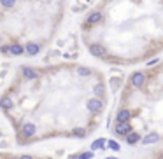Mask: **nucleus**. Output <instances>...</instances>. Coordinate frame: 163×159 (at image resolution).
Here are the masks:
<instances>
[{
  "instance_id": "nucleus-12",
  "label": "nucleus",
  "mask_w": 163,
  "mask_h": 159,
  "mask_svg": "<svg viewBox=\"0 0 163 159\" xmlns=\"http://www.w3.org/2000/svg\"><path fill=\"white\" fill-rule=\"evenodd\" d=\"M23 51H25V47L19 46V44H14V46H11V47H9V53H11V54H14V56L23 54Z\"/></svg>"
},
{
  "instance_id": "nucleus-10",
  "label": "nucleus",
  "mask_w": 163,
  "mask_h": 159,
  "mask_svg": "<svg viewBox=\"0 0 163 159\" xmlns=\"http://www.w3.org/2000/svg\"><path fill=\"white\" fill-rule=\"evenodd\" d=\"M23 75L27 77V79H37V77H39V72H37V70H34V68L25 67V68H23Z\"/></svg>"
},
{
  "instance_id": "nucleus-8",
  "label": "nucleus",
  "mask_w": 163,
  "mask_h": 159,
  "mask_svg": "<svg viewBox=\"0 0 163 159\" xmlns=\"http://www.w3.org/2000/svg\"><path fill=\"white\" fill-rule=\"evenodd\" d=\"M100 21H102V14H100V12H93V14L88 16L86 23H88V25H97V23H100Z\"/></svg>"
},
{
  "instance_id": "nucleus-14",
  "label": "nucleus",
  "mask_w": 163,
  "mask_h": 159,
  "mask_svg": "<svg viewBox=\"0 0 163 159\" xmlns=\"http://www.w3.org/2000/svg\"><path fill=\"white\" fill-rule=\"evenodd\" d=\"M72 135H74V137H77V138H84V137H86V130H84V128H76V130L72 131Z\"/></svg>"
},
{
  "instance_id": "nucleus-18",
  "label": "nucleus",
  "mask_w": 163,
  "mask_h": 159,
  "mask_svg": "<svg viewBox=\"0 0 163 159\" xmlns=\"http://www.w3.org/2000/svg\"><path fill=\"white\" fill-rule=\"evenodd\" d=\"M107 145L111 147V150H119V143H118V142H114V140H109V142H107Z\"/></svg>"
},
{
  "instance_id": "nucleus-13",
  "label": "nucleus",
  "mask_w": 163,
  "mask_h": 159,
  "mask_svg": "<svg viewBox=\"0 0 163 159\" xmlns=\"http://www.w3.org/2000/svg\"><path fill=\"white\" fill-rule=\"evenodd\" d=\"M0 107H2V109H11V107H12V100H11V98H2V100H0Z\"/></svg>"
},
{
  "instance_id": "nucleus-11",
  "label": "nucleus",
  "mask_w": 163,
  "mask_h": 159,
  "mask_svg": "<svg viewBox=\"0 0 163 159\" xmlns=\"http://www.w3.org/2000/svg\"><path fill=\"white\" fill-rule=\"evenodd\" d=\"M140 135H139V133H130V135H128L126 137V143H130V145H135V143H137V142H140Z\"/></svg>"
},
{
  "instance_id": "nucleus-9",
  "label": "nucleus",
  "mask_w": 163,
  "mask_h": 159,
  "mask_svg": "<svg viewBox=\"0 0 163 159\" xmlns=\"http://www.w3.org/2000/svg\"><path fill=\"white\" fill-rule=\"evenodd\" d=\"M158 140H160V135H158V133H151V135H147V137H144L142 142H144L146 145H149V143H156Z\"/></svg>"
},
{
  "instance_id": "nucleus-1",
  "label": "nucleus",
  "mask_w": 163,
  "mask_h": 159,
  "mask_svg": "<svg viewBox=\"0 0 163 159\" xmlns=\"http://www.w3.org/2000/svg\"><path fill=\"white\" fill-rule=\"evenodd\" d=\"M114 131H116V135H119V137H128L132 133V126H130V123H118Z\"/></svg>"
},
{
  "instance_id": "nucleus-6",
  "label": "nucleus",
  "mask_w": 163,
  "mask_h": 159,
  "mask_svg": "<svg viewBox=\"0 0 163 159\" xmlns=\"http://www.w3.org/2000/svg\"><path fill=\"white\" fill-rule=\"evenodd\" d=\"M90 53L93 56H104L105 54V49L102 47L100 44H93V46H90Z\"/></svg>"
},
{
  "instance_id": "nucleus-20",
  "label": "nucleus",
  "mask_w": 163,
  "mask_h": 159,
  "mask_svg": "<svg viewBox=\"0 0 163 159\" xmlns=\"http://www.w3.org/2000/svg\"><path fill=\"white\" fill-rule=\"evenodd\" d=\"M77 157H79V159H91V157H93V152H84V154H79Z\"/></svg>"
},
{
  "instance_id": "nucleus-3",
  "label": "nucleus",
  "mask_w": 163,
  "mask_h": 159,
  "mask_svg": "<svg viewBox=\"0 0 163 159\" xmlns=\"http://www.w3.org/2000/svg\"><path fill=\"white\" fill-rule=\"evenodd\" d=\"M144 82H146V75L142 72H135L133 75H132V86L133 88H142Z\"/></svg>"
},
{
  "instance_id": "nucleus-21",
  "label": "nucleus",
  "mask_w": 163,
  "mask_h": 159,
  "mask_svg": "<svg viewBox=\"0 0 163 159\" xmlns=\"http://www.w3.org/2000/svg\"><path fill=\"white\" fill-rule=\"evenodd\" d=\"M19 159H34V157H32V156H21Z\"/></svg>"
},
{
  "instance_id": "nucleus-22",
  "label": "nucleus",
  "mask_w": 163,
  "mask_h": 159,
  "mask_svg": "<svg viewBox=\"0 0 163 159\" xmlns=\"http://www.w3.org/2000/svg\"><path fill=\"white\" fill-rule=\"evenodd\" d=\"M105 159H116V157H105Z\"/></svg>"
},
{
  "instance_id": "nucleus-19",
  "label": "nucleus",
  "mask_w": 163,
  "mask_h": 159,
  "mask_svg": "<svg viewBox=\"0 0 163 159\" xmlns=\"http://www.w3.org/2000/svg\"><path fill=\"white\" fill-rule=\"evenodd\" d=\"M93 91H95V95H97V96H102V95H104V86H102V84H97Z\"/></svg>"
},
{
  "instance_id": "nucleus-5",
  "label": "nucleus",
  "mask_w": 163,
  "mask_h": 159,
  "mask_svg": "<svg viewBox=\"0 0 163 159\" xmlns=\"http://www.w3.org/2000/svg\"><path fill=\"white\" fill-rule=\"evenodd\" d=\"M39 44H35V42H30V44H27V46H25V53H27V54L28 56H35L37 53H39Z\"/></svg>"
},
{
  "instance_id": "nucleus-2",
  "label": "nucleus",
  "mask_w": 163,
  "mask_h": 159,
  "mask_svg": "<svg viewBox=\"0 0 163 159\" xmlns=\"http://www.w3.org/2000/svg\"><path fill=\"white\" fill-rule=\"evenodd\" d=\"M21 133H23V137H27V138L35 137V133H37L35 124H32V123H25V124L21 126Z\"/></svg>"
},
{
  "instance_id": "nucleus-17",
  "label": "nucleus",
  "mask_w": 163,
  "mask_h": 159,
  "mask_svg": "<svg viewBox=\"0 0 163 159\" xmlns=\"http://www.w3.org/2000/svg\"><path fill=\"white\" fill-rule=\"evenodd\" d=\"M0 4L5 7V9H11V7L16 4V0H0Z\"/></svg>"
},
{
  "instance_id": "nucleus-7",
  "label": "nucleus",
  "mask_w": 163,
  "mask_h": 159,
  "mask_svg": "<svg viewBox=\"0 0 163 159\" xmlns=\"http://www.w3.org/2000/svg\"><path fill=\"white\" fill-rule=\"evenodd\" d=\"M130 117H132V114H130V110H126V109H123V110L118 112V123H128Z\"/></svg>"
},
{
  "instance_id": "nucleus-23",
  "label": "nucleus",
  "mask_w": 163,
  "mask_h": 159,
  "mask_svg": "<svg viewBox=\"0 0 163 159\" xmlns=\"http://www.w3.org/2000/svg\"><path fill=\"white\" fill-rule=\"evenodd\" d=\"M161 159H163V156H161Z\"/></svg>"
},
{
  "instance_id": "nucleus-4",
  "label": "nucleus",
  "mask_w": 163,
  "mask_h": 159,
  "mask_svg": "<svg viewBox=\"0 0 163 159\" xmlns=\"http://www.w3.org/2000/svg\"><path fill=\"white\" fill-rule=\"evenodd\" d=\"M102 102H100L98 98H91V100H88V110L91 112H100L102 110Z\"/></svg>"
},
{
  "instance_id": "nucleus-16",
  "label": "nucleus",
  "mask_w": 163,
  "mask_h": 159,
  "mask_svg": "<svg viewBox=\"0 0 163 159\" xmlns=\"http://www.w3.org/2000/svg\"><path fill=\"white\" fill-rule=\"evenodd\" d=\"M77 74H79V75H83V77H88L90 74H91V70L86 68V67H79V68H77Z\"/></svg>"
},
{
  "instance_id": "nucleus-15",
  "label": "nucleus",
  "mask_w": 163,
  "mask_h": 159,
  "mask_svg": "<svg viewBox=\"0 0 163 159\" xmlns=\"http://www.w3.org/2000/svg\"><path fill=\"white\" fill-rule=\"evenodd\" d=\"M104 145H105V140L100 138V140H95V142L91 143V149H102Z\"/></svg>"
}]
</instances>
